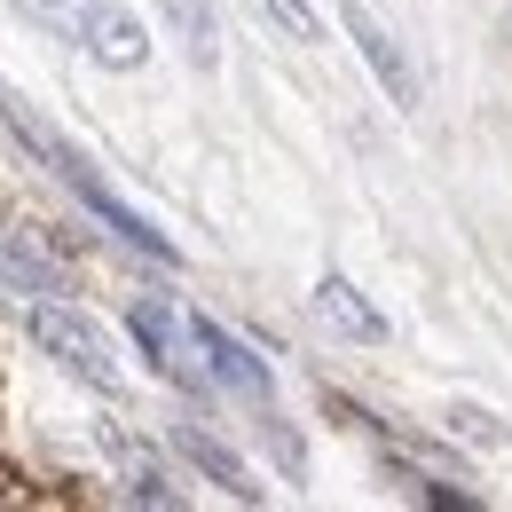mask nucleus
Instances as JSON below:
<instances>
[{"label":"nucleus","mask_w":512,"mask_h":512,"mask_svg":"<svg viewBox=\"0 0 512 512\" xmlns=\"http://www.w3.org/2000/svg\"><path fill=\"white\" fill-rule=\"evenodd\" d=\"M127 331H134V347L150 355V371H158V379H174L182 394L213 386V379H205V363H190V355H197V331H190L182 308H166V300H134Z\"/></svg>","instance_id":"f257e3e1"},{"label":"nucleus","mask_w":512,"mask_h":512,"mask_svg":"<svg viewBox=\"0 0 512 512\" xmlns=\"http://www.w3.org/2000/svg\"><path fill=\"white\" fill-rule=\"evenodd\" d=\"M32 347H48L64 371H79L87 386H103V394H119V363H111V347H103V331L87 316H71V308H32Z\"/></svg>","instance_id":"f03ea898"},{"label":"nucleus","mask_w":512,"mask_h":512,"mask_svg":"<svg viewBox=\"0 0 512 512\" xmlns=\"http://www.w3.org/2000/svg\"><path fill=\"white\" fill-rule=\"evenodd\" d=\"M190 331H197V355H205V379L221 386V394H237V402H268V363H260L237 331H221L213 316H190Z\"/></svg>","instance_id":"7ed1b4c3"},{"label":"nucleus","mask_w":512,"mask_h":512,"mask_svg":"<svg viewBox=\"0 0 512 512\" xmlns=\"http://www.w3.org/2000/svg\"><path fill=\"white\" fill-rule=\"evenodd\" d=\"M79 48H87L103 71H142V64H150V32H142V16L119 8V0H95V8H87Z\"/></svg>","instance_id":"20e7f679"},{"label":"nucleus","mask_w":512,"mask_h":512,"mask_svg":"<svg viewBox=\"0 0 512 512\" xmlns=\"http://www.w3.org/2000/svg\"><path fill=\"white\" fill-rule=\"evenodd\" d=\"M339 24H347V40L363 48V64L379 71V87L402 103V111H410V103H418V71H410V56L394 48V32H386V24L363 8V0H339Z\"/></svg>","instance_id":"39448f33"},{"label":"nucleus","mask_w":512,"mask_h":512,"mask_svg":"<svg viewBox=\"0 0 512 512\" xmlns=\"http://www.w3.org/2000/svg\"><path fill=\"white\" fill-rule=\"evenodd\" d=\"M174 449L190 457V465H197V473H205V481H221V489H229L237 505H260V497H268V489H260L253 473H245V457H237V449H221V442H213V434H205V426H190V418L174 426Z\"/></svg>","instance_id":"423d86ee"},{"label":"nucleus","mask_w":512,"mask_h":512,"mask_svg":"<svg viewBox=\"0 0 512 512\" xmlns=\"http://www.w3.org/2000/svg\"><path fill=\"white\" fill-rule=\"evenodd\" d=\"M316 316L331 323V331H347L355 347H386V316L347 284V276H323V284H316Z\"/></svg>","instance_id":"0eeeda50"},{"label":"nucleus","mask_w":512,"mask_h":512,"mask_svg":"<svg viewBox=\"0 0 512 512\" xmlns=\"http://www.w3.org/2000/svg\"><path fill=\"white\" fill-rule=\"evenodd\" d=\"M158 16L174 24L182 56L190 64H221V24H213V0H158Z\"/></svg>","instance_id":"6e6552de"},{"label":"nucleus","mask_w":512,"mask_h":512,"mask_svg":"<svg viewBox=\"0 0 512 512\" xmlns=\"http://www.w3.org/2000/svg\"><path fill=\"white\" fill-rule=\"evenodd\" d=\"M79 197H87V205H95V213H103V221H111V229L127 237L134 253H150V260H182V253H174V245H166V237H158V229H150V221H142V213H127L119 197L103 190V182H87V174H79Z\"/></svg>","instance_id":"1a4fd4ad"},{"label":"nucleus","mask_w":512,"mask_h":512,"mask_svg":"<svg viewBox=\"0 0 512 512\" xmlns=\"http://www.w3.org/2000/svg\"><path fill=\"white\" fill-rule=\"evenodd\" d=\"M111 449H119V465H127V497H134V505H182V497L166 489V473H158L150 449H134L127 434H111Z\"/></svg>","instance_id":"9d476101"},{"label":"nucleus","mask_w":512,"mask_h":512,"mask_svg":"<svg viewBox=\"0 0 512 512\" xmlns=\"http://www.w3.org/2000/svg\"><path fill=\"white\" fill-rule=\"evenodd\" d=\"M0 268H8L16 284H32V292H71V284H64V268L40 253V245H24V237H16V245H0Z\"/></svg>","instance_id":"9b49d317"},{"label":"nucleus","mask_w":512,"mask_h":512,"mask_svg":"<svg viewBox=\"0 0 512 512\" xmlns=\"http://www.w3.org/2000/svg\"><path fill=\"white\" fill-rule=\"evenodd\" d=\"M449 434H457V442H481V449L505 442V426H497L489 410H473V402H457V410H449Z\"/></svg>","instance_id":"f8f14e48"},{"label":"nucleus","mask_w":512,"mask_h":512,"mask_svg":"<svg viewBox=\"0 0 512 512\" xmlns=\"http://www.w3.org/2000/svg\"><path fill=\"white\" fill-rule=\"evenodd\" d=\"M16 8H24V16H40V24H56V32H71V40H79V24H87V8H95V0H16Z\"/></svg>","instance_id":"ddd939ff"},{"label":"nucleus","mask_w":512,"mask_h":512,"mask_svg":"<svg viewBox=\"0 0 512 512\" xmlns=\"http://www.w3.org/2000/svg\"><path fill=\"white\" fill-rule=\"evenodd\" d=\"M276 24H284V40H323V24H316V8L308 0H260Z\"/></svg>","instance_id":"4468645a"}]
</instances>
